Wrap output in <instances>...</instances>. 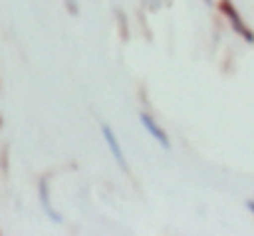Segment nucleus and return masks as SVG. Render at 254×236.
I'll use <instances>...</instances> for the list:
<instances>
[{"instance_id":"f257e3e1","label":"nucleus","mask_w":254,"mask_h":236,"mask_svg":"<svg viewBox=\"0 0 254 236\" xmlns=\"http://www.w3.org/2000/svg\"><path fill=\"white\" fill-rule=\"evenodd\" d=\"M100 137H102V142H105V147H107L112 162H115L125 174H130V162H127V154H125V149H122V144H120L117 132H115L110 125H100Z\"/></svg>"},{"instance_id":"f03ea898","label":"nucleus","mask_w":254,"mask_h":236,"mask_svg":"<svg viewBox=\"0 0 254 236\" xmlns=\"http://www.w3.org/2000/svg\"><path fill=\"white\" fill-rule=\"evenodd\" d=\"M38 201H40V209H43V214L48 216L50 224H63V214L53 204V184H50L48 174L38 179Z\"/></svg>"},{"instance_id":"7ed1b4c3","label":"nucleus","mask_w":254,"mask_h":236,"mask_svg":"<svg viewBox=\"0 0 254 236\" xmlns=\"http://www.w3.org/2000/svg\"><path fill=\"white\" fill-rule=\"evenodd\" d=\"M137 120H140V127H142V130H145V132H147V135H150V137H152V140L165 149V152H170V149H172V140H170V135L165 132V127L155 120V117H152L150 112H145V109H142V112L137 114Z\"/></svg>"},{"instance_id":"20e7f679","label":"nucleus","mask_w":254,"mask_h":236,"mask_svg":"<svg viewBox=\"0 0 254 236\" xmlns=\"http://www.w3.org/2000/svg\"><path fill=\"white\" fill-rule=\"evenodd\" d=\"M219 10L224 13V18L229 20V25H232V30H234L237 35H242L247 43H254V33L244 25L242 15H239V13H237V8L232 5V0H222V3H219Z\"/></svg>"},{"instance_id":"39448f33","label":"nucleus","mask_w":254,"mask_h":236,"mask_svg":"<svg viewBox=\"0 0 254 236\" xmlns=\"http://www.w3.org/2000/svg\"><path fill=\"white\" fill-rule=\"evenodd\" d=\"M67 10H70L72 15H77V3H75V0H67Z\"/></svg>"},{"instance_id":"423d86ee","label":"nucleus","mask_w":254,"mask_h":236,"mask_svg":"<svg viewBox=\"0 0 254 236\" xmlns=\"http://www.w3.org/2000/svg\"><path fill=\"white\" fill-rule=\"evenodd\" d=\"M202 3H204V5H209V8H212V5H214V0H202Z\"/></svg>"}]
</instances>
